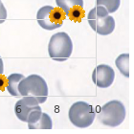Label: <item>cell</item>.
<instances>
[{
    "label": "cell",
    "mask_w": 134,
    "mask_h": 134,
    "mask_svg": "<svg viewBox=\"0 0 134 134\" xmlns=\"http://www.w3.org/2000/svg\"><path fill=\"white\" fill-rule=\"evenodd\" d=\"M56 4L63 13L65 16L69 15V13L73 9L80 7L83 8V0H56Z\"/></svg>",
    "instance_id": "cell-10"
},
{
    "label": "cell",
    "mask_w": 134,
    "mask_h": 134,
    "mask_svg": "<svg viewBox=\"0 0 134 134\" xmlns=\"http://www.w3.org/2000/svg\"><path fill=\"white\" fill-rule=\"evenodd\" d=\"M4 73V65H3V60L0 57V75H3Z\"/></svg>",
    "instance_id": "cell-17"
},
{
    "label": "cell",
    "mask_w": 134,
    "mask_h": 134,
    "mask_svg": "<svg viewBox=\"0 0 134 134\" xmlns=\"http://www.w3.org/2000/svg\"><path fill=\"white\" fill-rule=\"evenodd\" d=\"M126 116V110L121 100H112L104 103L100 108L98 115L99 122L103 126L116 127L123 124Z\"/></svg>",
    "instance_id": "cell-4"
},
{
    "label": "cell",
    "mask_w": 134,
    "mask_h": 134,
    "mask_svg": "<svg viewBox=\"0 0 134 134\" xmlns=\"http://www.w3.org/2000/svg\"><path fill=\"white\" fill-rule=\"evenodd\" d=\"M64 18L65 14H62L60 9H55L49 5L41 7L36 13V20L38 25L47 31L62 27Z\"/></svg>",
    "instance_id": "cell-7"
},
{
    "label": "cell",
    "mask_w": 134,
    "mask_h": 134,
    "mask_svg": "<svg viewBox=\"0 0 134 134\" xmlns=\"http://www.w3.org/2000/svg\"><path fill=\"white\" fill-rule=\"evenodd\" d=\"M40 103L35 97L23 96L21 100H18L14 105V113L18 120L28 125L38 121L42 114Z\"/></svg>",
    "instance_id": "cell-6"
},
{
    "label": "cell",
    "mask_w": 134,
    "mask_h": 134,
    "mask_svg": "<svg viewBox=\"0 0 134 134\" xmlns=\"http://www.w3.org/2000/svg\"><path fill=\"white\" fill-rule=\"evenodd\" d=\"M83 15V11H82V8H80V7H77V8L73 9L72 11L69 13V15L68 16L71 18L72 20H75V21H80L81 18Z\"/></svg>",
    "instance_id": "cell-14"
},
{
    "label": "cell",
    "mask_w": 134,
    "mask_h": 134,
    "mask_svg": "<svg viewBox=\"0 0 134 134\" xmlns=\"http://www.w3.org/2000/svg\"><path fill=\"white\" fill-rule=\"evenodd\" d=\"M96 5L103 6L106 9L108 14H113L121 5V0H96Z\"/></svg>",
    "instance_id": "cell-13"
},
{
    "label": "cell",
    "mask_w": 134,
    "mask_h": 134,
    "mask_svg": "<svg viewBox=\"0 0 134 134\" xmlns=\"http://www.w3.org/2000/svg\"><path fill=\"white\" fill-rule=\"evenodd\" d=\"M115 80V71L110 65L100 64L92 72V81L100 88L111 86Z\"/></svg>",
    "instance_id": "cell-8"
},
{
    "label": "cell",
    "mask_w": 134,
    "mask_h": 134,
    "mask_svg": "<svg viewBox=\"0 0 134 134\" xmlns=\"http://www.w3.org/2000/svg\"><path fill=\"white\" fill-rule=\"evenodd\" d=\"M7 15H8L7 10H6L4 4L1 2V4H0V24L5 22V20L7 19Z\"/></svg>",
    "instance_id": "cell-15"
},
{
    "label": "cell",
    "mask_w": 134,
    "mask_h": 134,
    "mask_svg": "<svg viewBox=\"0 0 134 134\" xmlns=\"http://www.w3.org/2000/svg\"><path fill=\"white\" fill-rule=\"evenodd\" d=\"M73 52V42L69 35L59 32L51 36L48 43V54L55 62H62L69 59Z\"/></svg>",
    "instance_id": "cell-3"
},
{
    "label": "cell",
    "mask_w": 134,
    "mask_h": 134,
    "mask_svg": "<svg viewBox=\"0 0 134 134\" xmlns=\"http://www.w3.org/2000/svg\"><path fill=\"white\" fill-rule=\"evenodd\" d=\"M116 66H117L118 70L120 71V73L124 77L129 78V54L125 53L121 54L120 56H118V58L115 60Z\"/></svg>",
    "instance_id": "cell-12"
},
{
    "label": "cell",
    "mask_w": 134,
    "mask_h": 134,
    "mask_svg": "<svg viewBox=\"0 0 134 134\" xmlns=\"http://www.w3.org/2000/svg\"><path fill=\"white\" fill-rule=\"evenodd\" d=\"M89 26L95 33L100 36H108L115 30V20L113 16L109 15L108 12L103 6L94 7L87 14Z\"/></svg>",
    "instance_id": "cell-2"
},
{
    "label": "cell",
    "mask_w": 134,
    "mask_h": 134,
    "mask_svg": "<svg viewBox=\"0 0 134 134\" xmlns=\"http://www.w3.org/2000/svg\"><path fill=\"white\" fill-rule=\"evenodd\" d=\"M0 4H1V0H0Z\"/></svg>",
    "instance_id": "cell-18"
},
{
    "label": "cell",
    "mask_w": 134,
    "mask_h": 134,
    "mask_svg": "<svg viewBox=\"0 0 134 134\" xmlns=\"http://www.w3.org/2000/svg\"><path fill=\"white\" fill-rule=\"evenodd\" d=\"M29 129H53V121L49 116V114L42 112L41 116L38 119V121H36V123L28 125Z\"/></svg>",
    "instance_id": "cell-11"
},
{
    "label": "cell",
    "mask_w": 134,
    "mask_h": 134,
    "mask_svg": "<svg viewBox=\"0 0 134 134\" xmlns=\"http://www.w3.org/2000/svg\"><path fill=\"white\" fill-rule=\"evenodd\" d=\"M7 86V79L4 76L0 75V90H3Z\"/></svg>",
    "instance_id": "cell-16"
},
{
    "label": "cell",
    "mask_w": 134,
    "mask_h": 134,
    "mask_svg": "<svg viewBox=\"0 0 134 134\" xmlns=\"http://www.w3.org/2000/svg\"><path fill=\"white\" fill-rule=\"evenodd\" d=\"M18 91L22 97H35L39 103H45L48 98L47 82L41 76L36 74H32L23 79L18 84Z\"/></svg>",
    "instance_id": "cell-1"
},
{
    "label": "cell",
    "mask_w": 134,
    "mask_h": 134,
    "mask_svg": "<svg viewBox=\"0 0 134 134\" xmlns=\"http://www.w3.org/2000/svg\"><path fill=\"white\" fill-rule=\"evenodd\" d=\"M68 117L73 126L79 129H85L94 123L96 112L91 104L83 100H80L71 105L68 111Z\"/></svg>",
    "instance_id": "cell-5"
},
{
    "label": "cell",
    "mask_w": 134,
    "mask_h": 134,
    "mask_svg": "<svg viewBox=\"0 0 134 134\" xmlns=\"http://www.w3.org/2000/svg\"><path fill=\"white\" fill-rule=\"evenodd\" d=\"M25 77L22 74L18 73H13L7 78V90L12 96L14 97L20 96V93L18 91V84Z\"/></svg>",
    "instance_id": "cell-9"
}]
</instances>
